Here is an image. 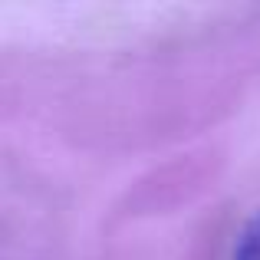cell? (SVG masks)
Listing matches in <instances>:
<instances>
[{
  "mask_svg": "<svg viewBox=\"0 0 260 260\" xmlns=\"http://www.w3.org/2000/svg\"><path fill=\"white\" fill-rule=\"evenodd\" d=\"M234 260H260V211L254 217H247L244 231L237 234Z\"/></svg>",
  "mask_w": 260,
  "mask_h": 260,
  "instance_id": "6da1fadb",
  "label": "cell"
}]
</instances>
